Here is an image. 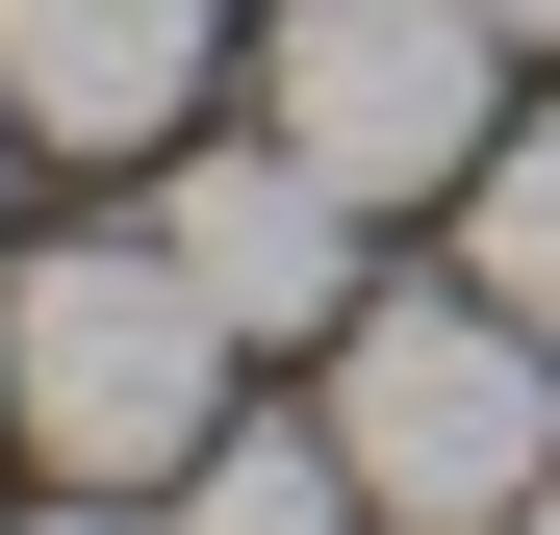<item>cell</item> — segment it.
<instances>
[{
	"instance_id": "6da1fadb",
	"label": "cell",
	"mask_w": 560,
	"mask_h": 535,
	"mask_svg": "<svg viewBox=\"0 0 560 535\" xmlns=\"http://www.w3.org/2000/svg\"><path fill=\"white\" fill-rule=\"evenodd\" d=\"M230 306L178 281V230H51L26 281H0V383H26V460L51 485H178L230 433Z\"/></svg>"
},
{
	"instance_id": "7a4b0ae2",
	"label": "cell",
	"mask_w": 560,
	"mask_h": 535,
	"mask_svg": "<svg viewBox=\"0 0 560 535\" xmlns=\"http://www.w3.org/2000/svg\"><path fill=\"white\" fill-rule=\"evenodd\" d=\"M331 433H357V485H383V535H510L560 485V332L485 306V281L357 306L331 332Z\"/></svg>"
},
{
	"instance_id": "3957f363",
	"label": "cell",
	"mask_w": 560,
	"mask_h": 535,
	"mask_svg": "<svg viewBox=\"0 0 560 535\" xmlns=\"http://www.w3.org/2000/svg\"><path fill=\"white\" fill-rule=\"evenodd\" d=\"M255 128H306L357 205H458L485 128H510V26H485V0H280Z\"/></svg>"
},
{
	"instance_id": "277c9868",
	"label": "cell",
	"mask_w": 560,
	"mask_h": 535,
	"mask_svg": "<svg viewBox=\"0 0 560 535\" xmlns=\"http://www.w3.org/2000/svg\"><path fill=\"white\" fill-rule=\"evenodd\" d=\"M153 230H178V281H205L255 357H331V332H357V178H331L306 128L178 153V178H153Z\"/></svg>"
},
{
	"instance_id": "5b68a950",
	"label": "cell",
	"mask_w": 560,
	"mask_h": 535,
	"mask_svg": "<svg viewBox=\"0 0 560 535\" xmlns=\"http://www.w3.org/2000/svg\"><path fill=\"white\" fill-rule=\"evenodd\" d=\"M230 77V0H0V103L26 153H178Z\"/></svg>"
},
{
	"instance_id": "8992f818",
	"label": "cell",
	"mask_w": 560,
	"mask_h": 535,
	"mask_svg": "<svg viewBox=\"0 0 560 535\" xmlns=\"http://www.w3.org/2000/svg\"><path fill=\"white\" fill-rule=\"evenodd\" d=\"M383 485H357V433L331 408H230L205 460H178V535H357Z\"/></svg>"
},
{
	"instance_id": "52a82bcc",
	"label": "cell",
	"mask_w": 560,
	"mask_h": 535,
	"mask_svg": "<svg viewBox=\"0 0 560 535\" xmlns=\"http://www.w3.org/2000/svg\"><path fill=\"white\" fill-rule=\"evenodd\" d=\"M458 281L560 332V128H485V178H458Z\"/></svg>"
},
{
	"instance_id": "ba28073f",
	"label": "cell",
	"mask_w": 560,
	"mask_h": 535,
	"mask_svg": "<svg viewBox=\"0 0 560 535\" xmlns=\"http://www.w3.org/2000/svg\"><path fill=\"white\" fill-rule=\"evenodd\" d=\"M51 535H178V485H77V510H51Z\"/></svg>"
},
{
	"instance_id": "9c48e42d",
	"label": "cell",
	"mask_w": 560,
	"mask_h": 535,
	"mask_svg": "<svg viewBox=\"0 0 560 535\" xmlns=\"http://www.w3.org/2000/svg\"><path fill=\"white\" fill-rule=\"evenodd\" d=\"M485 26H535V51H560V0H485Z\"/></svg>"
},
{
	"instance_id": "30bf717a",
	"label": "cell",
	"mask_w": 560,
	"mask_h": 535,
	"mask_svg": "<svg viewBox=\"0 0 560 535\" xmlns=\"http://www.w3.org/2000/svg\"><path fill=\"white\" fill-rule=\"evenodd\" d=\"M0 178H26V103H0Z\"/></svg>"
},
{
	"instance_id": "8fae6325",
	"label": "cell",
	"mask_w": 560,
	"mask_h": 535,
	"mask_svg": "<svg viewBox=\"0 0 560 535\" xmlns=\"http://www.w3.org/2000/svg\"><path fill=\"white\" fill-rule=\"evenodd\" d=\"M510 535H560V485H535V510H510Z\"/></svg>"
},
{
	"instance_id": "7c38bea8",
	"label": "cell",
	"mask_w": 560,
	"mask_h": 535,
	"mask_svg": "<svg viewBox=\"0 0 560 535\" xmlns=\"http://www.w3.org/2000/svg\"><path fill=\"white\" fill-rule=\"evenodd\" d=\"M0 433H26V383H0Z\"/></svg>"
}]
</instances>
